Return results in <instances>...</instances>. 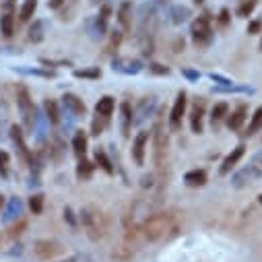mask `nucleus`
I'll list each match as a JSON object with an SVG mask.
<instances>
[{
	"instance_id": "12",
	"label": "nucleus",
	"mask_w": 262,
	"mask_h": 262,
	"mask_svg": "<svg viewBox=\"0 0 262 262\" xmlns=\"http://www.w3.org/2000/svg\"><path fill=\"white\" fill-rule=\"evenodd\" d=\"M11 137H13V143H15L17 151H19L21 159H23L25 163H31V153H29L27 143H25V133H23V128L17 126V124H13V126H11Z\"/></svg>"
},
{
	"instance_id": "1",
	"label": "nucleus",
	"mask_w": 262,
	"mask_h": 262,
	"mask_svg": "<svg viewBox=\"0 0 262 262\" xmlns=\"http://www.w3.org/2000/svg\"><path fill=\"white\" fill-rule=\"evenodd\" d=\"M178 229V223L173 219L171 213H155L151 217H147L141 225H139V233L145 242H161L167 239L169 235H173Z\"/></svg>"
},
{
	"instance_id": "26",
	"label": "nucleus",
	"mask_w": 262,
	"mask_h": 262,
	"mask_svg": "<svg viewBox=\"0 0 262 262\" xmlns=\"http://www.w3.org/2000/svg\"><path fill=\"white\" fill-rule=\"evenodd\" d=\"M260 130H262V105H260V107H256V112L250 116V124H248L246 135H248V137H252V135L260 133Z\"/></svg>"
},
{
	"instance_id": "32",
	"label": "nucleus",
	"mask_w": 262,
	"mask_h": 262,
	"mask_svg": "<svg viewBox=\"0 0 262 262\" xmlns=\"http://www.w3.org/2000/svg\"><path fill=\"white\" fill-rule=\"evenodd\" d=\"M29 209L33 215H41L43 211V194H33L29 199Z\"/></svg>"
},
{
	"instance_id": "10",
	"label": "nucleus",
	"mask_w": 262,
	"mask_h": 262,
	"mask_svg": "<svg viewBox=\"0 0 262 262\" xmlns=\"http://www.w3.org/2000/svg\"><path fill=\"white\" fill-rule=\"evenodd\" d=\"M118 17V23H120V27H122V31L124 33H128L130 29H133V21H135V5L130 3V0H122L120 3V7H118V13H116Z\"/></svg>"
},
{
	"instance_id": "45",
	"label": "nucleus",
	"mask_w": 262,
	"mask_h": 262,
	"mask_svg": "<svg viewBox=\"0 0 262 262\" xmlns=\"http://www.w3.org/2000/svg\"><path fill=\"white\" fill-rule=\"evenodd\" d=\"M258 203H260V205H262V192H260V196H258Z\"/></svg>"
},
{
	"instance_id": "29",
	"label": "nucleus",
	"mask_w": 262,
	"mask_h": 262,
	"mask_svg": "<svg viewBox=\"0 0 262 262\" xmlns=\"http://www.w3.org/2000/svg\"><path fill=\"white\" fill-rule=\"evenodd\" d=\"M169 17H171V23H173V25H182V23L188 21L190 11H188L186 7H173V9L169 11Z\"/></svg>"
},
{
	"instance_id": "41",
	"label": "nucleus",
	"mask_w": 262,
	"mask_h": 262,
	"mask_svg": "<svg viewBox=\"0 0 262 262\" xmlns=\"http://www.w3.org/2000/svg\"><path fill=\"white\" fill-rule=\"evenodd\" d=\"M64 219H69V223H73V225H75V217H73V211H71V209L64 211Z\"/></svg>"
},
{
	"instance_id": "9",
	"label": "nucleus",
	"mask_w": 262,
	"mask_h": 262,
	"mask_svg": "<svg viewBox=\"0 0 262 262\" xmlns=\"http://www.w3.org/2000/svg\"><path fill=\"white\" fill-rule=\"evenodd\" d=\"M149 137H151L149 130H141V133L135 137V141H133V149H130V153H133V159H135L137 165H145V155H147Z\"/></svg>"
},
{
	"instance_id": "40",
	"label": "nucleus",
	"mask_w": 262,
	"mask_h": 262,
	"mask_svg": "<svg viewBox=\"0 0 262 262\" xmlns=\"http://www.w3.org/2000/svg\"><path fill=\"white\" fill-rule=\"evenodd\" d=\"M64 3H67V0H48V5H50V9H54V11H56V9H60V7L64 5Z\"/></svg>"
},
{
	"instance_id": "35",
	"label": "nucleus",
	"mask_w": 262,
	"mask_h": 262,
	"mask_svg": "<svg viewBox=\"0 0 262 262\" xmlns=\"http://www.w3.org/2000/svg\"><path fill=\"white\" fill-rule=\"evenodd\" d=\"M229 23H231V13H229V9H221V11H219V17H217V25H219L221 29H225Z\"/></svg>"
},
{
	"instance_id": "18",
	"label": "nucleus",
	"mask_w": 262,
	"mask_h": 262,
	"mask_svg": "<svg viewBox=\"0 0 262 262\" xmlns=\"http://www.w3.org/2000/svg\"><path fill=\"white\" fill-rule=\"evenodd\" d=\"M110 15H112V7L110 5H103L99 15L95 17V33L101 37L107 33V27H110Z\"/></svg>"
},
{
	"instance_id": "37",
	"label": "nucleus",
	"mask_w": 262,
	"mask_h": 262,
	"mask_svg": "<svg viewBox=\"0 0 262 262\" xmlns=\"http://www.w3.org/2000/svg\"><path fill=\"white\" fill-rule=\"evenodd\" d=\"M260 31H262V21L254 19V21L248 23V35H258Z\"/></svg>"
},
{
	"instance_id": "8",
	"label": "nucleus",
	"mask_w": 262,
	"mask_h": 262,
	"mask_svg": "<svg viewBox=\"0 0 262 262\" xmlns=\"http://www.w3.org/2000/svg\"><path fill=\"white\" fill-rule=\"evenodd\" d=\"M186 107H188V95H186V91H180L178 97H176V101H173V105H171L169 118H167L171 133H178V130L182 128V120L186 116Z\"/></svg>"
},
{
	"instance_id": "21",
	"label": "nucleus",
	"mask_w": 262,
	"mask_h": 262,
	"mask_svg": "<svg viewBox=\"0 0 262 262\" xmlns=\"http://www.w3.org/2000/svg\"><path fill=\"white\" fill-rule=\"evenodd\" d=\"M227 114H229V105H227L225 101L215 103V107L211 110V126H213V130H217V128H219V124L227 118Z\"/></svg>"
},
{
	"instance_id": "25",
	"label": "nucleus",
	"mask_w": 262,
	"mask_h": 262,
	"mask_svg": "<svg viewBox=\"0 0 262 262\" xmlns=\"http://www.w3.org/2000/svg\"><path fill=\"white\" fill-rule=\"evenodd\" d=\"M95 163H97L107 176H114V163H112V159L107 157V153H105L103 149H95Z\"/></svg>"
},
{
	"instance_id": "34",
	"label": "nucleus",
	"mask_w": 262,
	"mask_h": 262,
	"mask_svg": "<svg viewBox=\"0 0 262 262\" xmlns=\"http://www.w3.org/2000/svg\"><path fill=\"white\" fill-rule=\"evenodd\" d=\"M105 124H107V122H105L103 118L95 116V120L91 122V135H93V137H99V135L103 133V128H105Z\"/></svg>"
},
{
	"instance_id": "27",
	"label": "nucleus",
	"mask_w": 262,
	"mask_h": 262,
	"mask_svg": "<svg viewBox=\"0 0 262 262\" xmlns=\"http://www.w3.org/2000/svg\"><path fill=\"white\" fill-rule=\"evenodd\" d=\"M43 31H46L43 21H33V25L29 27V35H27V39H29L31 43H39V41H43Z\"/></svg>"
},
{
	"instance_id": "28",
	"label": "nucleus",
	"mask_w": 262,
	"mask_h": 262,
	"mask_svg": "<svg viewBox=\"0 0 262 262\" xmlns=\"http://www.w3.org/2000/svg\"><path fill=\"white\" fill-rule=\"evenodd\" d=\"M256 7H258V0H242V5L235 9V15L239 19H248L256 11Z\"/></svg>"
},
{
	"instance_id": "39",
	"label": "nucleus",
	"mask_w": 262,
	"mask_h": 262,
	"mask_svg": "<svg viewBox=\"0 0 262 262\" xmlns=\"http://www.w3.org/2000/svg\"><path fill=\"white\" fill-rule=\"evenodd\" d=\"M62 262H95V260L89 254H75V256H71L67 260H62Z\"/></svg>"
},
{
	"instance_id": "30",
	"label": "nucleus",
	"mask_w": 262,
	"mask_h": 262,
	"mask_svg": "<svg viewBox=\"0 0 262 262\" xmlns=\"http://www.w3.org/2000/svg\"><path fill=\"white\" fill-rule=\"evenodd\" d=\"M43 110H46V116L52 124H58L60 122V112H58V103L54 99H46L43 101Z\"/></svg>"
},
{
	"instance_id": "7",
	"label": "nucleus",
	"mask_w": 262,
	"mask_h": 262,
	"mask_svg": "<svg viewBox=\"0 0 262 262\" xmlns=\"http://www.w3.org/2000/svg\"><path fill=\"white\" fill-rule=\"evenodd\" d=\"M33 252H35V256H37L39 260L52 262V260H56L58 256L64 254V248H62V244L56 242V239H37L35 246H33Z\"/></svg>"
},
{
	"instance_id": "38",
	"label": "nucleus",
	"mask_w": 262,
	"mask_h": 262,
	"mask_svg": "<svg viewBox=\"0 0 262 262\" xmlns=\"http://www.w3.org/2000/svg\"><path fill=\"white\" fill-rule=\"evenodd\" d=\"M149 71H151L153 75H169V69L163 67V64H157V62L149 64Z\"/></svg>"
},
{
	"instance_id": "16",
	"label": "nucleus",
	"mask_w": 262,
	"mask_h": 262,
	"mask_svg": "<svg viewBox=\"0 0 262 262\" xmlns=\"http://www.w3.org/2000/svg\"><path fill=\"white\" fill-rule=\"evenodd\" d=\"M207 180H209L207 169H199V167L186 171V176H184V182H186V186H190V188H201V186L207 184Z\"/></svg>"
},
{
	"instance_id": "11",
	"label": "nucleus",
	"mask_w": 262,
	"mask_h": 262,
	"mask_svg": "<svg viewBox=\"0 0 262 262\" xmlns=\"http://www.w3.org/2000/svg\"><path fill=\"white\" fill-rule=\"evenodd\" d=\"M203 120H205V99H196L190 110V128L194 135H203Z\"/></svg>"
},
{
	"instance_id": "24",
	"label": "nucleus",
	"mask_w": 262,
	"mask_h": 262,
	"mask_svg": "<svg viewBox=\"0 0 262 262\" xmlns=\"http://www.w3.org/2000/svg\"><path fill=\"white\" fill-rule=\"evenodd\" d=\"M37 3L39 0H23V5L19 9V21L21 23H27V21L33 19V15L37 11Z\"/></svg>"
},
{
	"instance_id": "22",
	"label": "nucleus",
	"mask_w": 262,
	"mask_h": 262,
	"mask_svg": "<svg viewBox=\"0 0 262 262\" xmlns=\"http://www.w3.org/2000/svg\"><path fill=\"white\" fill-rule=\"evenodd\" d=\"M93 171H95V163L89 161L87 157H81L79 159V165H77V178L81 182H89L93 178Z\"/></svg>"
},
{
	"instance_id": "15",
	"label": "nucleus",
	"mask_w": 262,
	"mask_h": 262,
	"mask_svg": "<svg viewBox=\"0 0 262 262\" xmlns=\"http://www.w3.org/2000/svg\"><path fill=\"white\" fill-rule=\"evenodd\" d=\"M114 110H116V99L112 95H103L97 103H95V114L99 118H103L105 122H110V118L114 116Z\"/></svg>"
},
{
	"instance_id": "43",
	"label": "nucleus",
	"mask_w": 262,
	"mask_h": 262,
	"mask_svg": "<svg viewBox=\"0 0 262 262\" xmlns=\"http://www.w3.org/2000/svg\"><path fill=\"white\" fill-rule=\"evenodd\" d=\"M5 205H7V199H5V194H3V192H0V211H3V209H5Z\"/></svg>"
},
{
	"instance_id": "3",
	"label": "nucleus",
	"mask_w": 262,
	"mask_h": 262,
	"mask_svg": "<svg viewBox=\"0 0 262 262\" xmlns=\"http://www.w3.org/2000/svg\"><path fill=\"white\" fill-rule=\"evenodd\" d=\"M81 221H83V227H85L91 242H99L105 237L107 221H105V215L101 211H97L95 207H85L81 211Z\"/></svg>"
},
{
	"instance_id": "4",
	"label": "nucleus",
	"mask_w": 262,
	"mask_h": 262,
	"mask_svg": "<svg viewBox=\"0 0 262 262\" xmlns=\"http://www.w3.org/2000/svg\"><path fill=\"white\" fill-rule=\"evenodd\" d=\"M190 33H192V41L196 48H207L213 41V17L209 13H203L201 17H196Z\"/></svg>"
},
{
	"instance_id": "6",
	"label": "nucleus",
	"mask_w": 262,
	"mask_h": 262,
	"mask_svg": "<svg viewBox=\"0 0 262 262\" xmlns=\"http://www.w3.org/2000/svg\"><path fill=\"white\" fill-rule=\"evenodd\" d=\"M17 27V3L15 0H3V9H0V33L3 37H13Z\"/></svg>"
},
{
	"instance_id": "2",
	"label": "nucleus",
	"mask_w": 262,
	"mask_h": 262,
	"mask_svg": "<svg viewBox=\"0 0 262 262\" xmlns=\"http://www.w3.org/2000/svg\"><path fill=\"white\" fill-rule=\"evenodd\" d=\"M151 137H153V161L157 169H163L165 159H167V149H169V137H167L165 122H163V112H159L155 118Z\"/></svg>"
},
{
	"instance_id": "13",
	"label": "nucleus",
	"mask_w": 262,
	"mask_h": 262,
	"mask_svg": "<svg viewBox=\"0 0 262 262\" xmlns=\"http://www.w3.org/2000/svg\"><path fill=\"white\" fill-rule=\"evenodd\" d=\"M246 120H248V105L246 103H239L231 114H227L225 124H227L229 130L237 133V130H242V126L246 124Z\"/></svg>"
},
{
	"instance_id": "44",
	"label": "nucleus",
	"mask_w": 262,
	"mask_h": 262,
	"mask_svg": "<svg viewBox=\"0 0 262 262\" xmlns=\"http://www.w3.org/2000/svg\"><path fill=\"white\" fill-rule=\"evenodd\" d=\"M205 3V0H194V5H203Z\"/></svg>"
},
{
	"instance_id": "5",
	"label": "nucleus",
	"mask_w": 262,
	"mask_h": 262,
	"mask_svg": "<svg viewBox=\"0 0 262 262\" xmlns=\"http://www.w3.org/2000/svg\"><path fill=\"white\" fill-rule=\"evenodd\" d=\"M17 105H19L25 130H33V126H35V107H33V99H31L27 87H23V85L17 87Z\"/></svg>"
},
{
	"instance_id": "17",
	"label": "nucleus",
	"mask_w": 262,
	"mask_h": 262,
	"mask_svg": "<svg viewBox=\"0 0 262 262\" xmlns=\"http://www.w3.org/2000/svg\"><path fill=\"white\" fill-rule=\"evenodd\" d=\"M87 149H89V137H87V133H85V130H77L75 137H73V151H75V155L81 159V157L87 155Z\"/></svg>"
},
{
	"instance_id": "23",
	"label": "nucleus",
	"mask_w": 262,
	"mask_h": 262,
	"mask_svg": "<svg viewBox=\"0 0 262 262\" xmlns=\"http://www.w3.org/2000/svg\"><path fill=\"white\" fill-rule=\"evenodd\" d=\"M120 114H122V135L128 137L130 135V126H133V105H130L128 101H122L120 105Z\"/></svg>"
},
{
	"instance_id": "36",
	"label": "nucleus",
	"mask_w": 262,
	"mask_h": 262,
	"mask_svg": "<svg viewBox=\"0 0 262 262\" xmlns=\"http://www.w3.org/2000/svg\"><path fill=\"white\" fill-rule=\"evenodd\" d=\"M120 43H122V31H114L110 37V43H107V52H118Z\"/></svg>"
},
{
	"instance_id": "42",
	"label": "nucleus",
	"mask_w": 262,
	"mask_h": 262,
	"mask_svg": "<svg viewBox=\"0 0 262 262\" xmlns=\"http://www.w3.org/2000/svg\"><path fill=\"white\" fill-rule=\"evenodd\" d=\"M184 75H186L188 79H199V73H192V71H184Z\"/></svg>"
},
{
	"instance_id": "20",
	"label": "nucleus",
	"mask_w": 262,
	"mask_h": 262,
	"mask_svg": "<svg viewBox=\"0 0 262 262\" xmlns=\"http://www.w3.org/2000/svg\"><path fill=\"white\" fill-rule=\"evenodd\" d=\"M135 254H137L135 244H133V242H126V239H124V244H120V246L112 252V256H114L116 260H122V262L133 260V258H135Z\"/></svg>"
},
{
	"instance_id": "31",
	"label": "nucleus",
	"mask_w": 262,
	"mask_h": 262,
	"mask_svg": "<svg viewBox=\"0 0 262 262\" xmlns=\"http://www.w3.org/2000/svg\"><path fill=\"white\" fill-rule=\"evenodd\" d=\"M77 79H91V81H95V79H101V71L97 69V67H93V69H77L75 73H73Z\"/></svg>"
},
{
	"instance_id": "19",
	"label": "nucleus",
	"mask_w": 262,
	"mask_h": 262,
	"mask_svg": "<svg viewBox=\"0 0 262 262\" xmlns=\"http://www.w3.org/2000/svg\"><path fill=\"white\" fill-rule=\"evenodd\" d=\"M62 101H64V105H67L73 114H77V116H85L87 114V105H85V101L81 99V97H77L75 93H67L62 97Z\"/></svg>"
},
{
	"instance_id": "33",
	"label": "nucleus",
	"mask_w": 262,
	"mask_h": 262,
	"mask_svg": "<svg viewBox=\"0 0 262 262\" xmlns=\"http://www.w3.org/2000/svg\"><path fill=\"white\" fill-rule=\"evenodd\" d=\"M9 163H11V157L7 151H0V178H9Z\"/></svg>"
},
{
	"instance_id": "46",
	"label": "nucleus",
	"mask_w": 262,
	"mask_h": 262,
	"mask_svg": "<svg viewBox=\"0 0 262 262\" xmlns=\"http://www.w3.org/2000/svg\"><path fill=\"white\" fill-rule=\"evenodd\" d=\"M260 50H262V41H260Z\"/></svg>"
},
{
	"instance_id": "14",
	"label": "nucleus",
	"mask_w": 262,
	"mask_h": 262,
	"mask_svg": "<svg viewBox=\"0 0 262 262\" xmlns=\"http://www.w3.org/2000/svg\"><path fill=\"white\" fill-rule=\"evenodd\" d=\"M244 153H246V145H237L235 149H231V153L223 159V163H221V167H219V173H221V176H227V173L242 161Z\"/></svg>"
}]
</instances>
